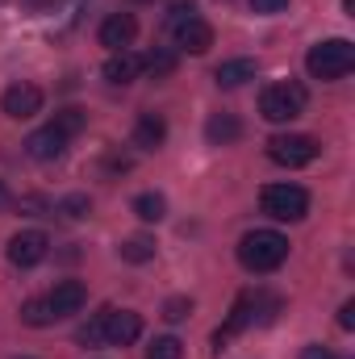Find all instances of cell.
<instances>
[{"label": "cell", "instance_id": "cell-1", "mask_svg": "<svg viewBox=\"0 0 355 359\" xmlns=\"http://www.w3.org/2000/svg\"><path fill=\"white\" fill-rule=\"evenodd\" d=\"M284 259H288V238L280 230H251L239 243V264L247 271L264 276V271H276Z\"/></svg>", "mask_w": 355, "mask_h": 359}, {"label": "cell", "instance_id": "cell-2", "mask_svg": "<svg viewBox=\"0 0 355 359\" xmlns=\"http://www.w3.org/2000/svg\"><path fill=\"white\" fill-rule=\"evenodd\" d=\"M351 67H355V46L347 38H326V42L309 46V55H305V72L314 80H343Z\"/></svg>", "mask_w": 355, "mask_h": 359}, {"label": "cell", "instance_id": "cell-3", "mask_svg": "<svg viewBox=\"0 0 355 359\" xmlns=\"http://www.w3.org/2000/svg\"><path fill=\"white\" fill-rule=\"evenodd\" d=\"M305 88L301 84H267L264 92H260V113H264V121H272V126H284V121H293V117H301L305 113Z\"/></svg>", "mask_w": 355, "mask_h": 359}, {"label": "cell", "instance_id": "cell-4", "mask_svg": "<svg viewBox=\"0 0 355 359\" xmlns=\"http://www.w3.org/2000/svg\"><path fill=\"white\" fill-rule=\"evenodd\" d=\"M260 205L272 222H301L309 213V192L301 184H267Z\"/></svg>", "mask_w": 355, "mask_h": 359}, {"label": "cell", "instance_id": "cell-5", "mask_svg": "<svg viewBox=\"0 0 355 359\" xmlns=\"http://www.w3.org/2000/svg\"><path fill=\"white\" fill-rule=\"evenodd\" d=\"M318 151L322 147L309 134H276V138H267V159L280 163V168H305V163L318 159Z\"/></svg>", "mask_w": 355, "mask_h": 359}, {"label": "cell", "instance_id": "cell-6", "mask_svg": "<svg viewBox=\"0 0 355 359\" xmlns=\"http://www.w3.org/2000/svg\"><path fill=\"white\" fill-rule=\"evenodd\" d=\"M46 251H51V238H46L42 230H21V234H13L8 247H4V255H8L13 268H38V264L46 259Z\"/></svg>", "mask_w": 355, "mask_h": 359}, {"label": "cell", "instance_id": "cell-7", "mask_svg": "<svg viewBox=\"0 0 355 359\" xmlns=\"http://www.w3.org/2000/svg\"><path fill=\"white\" fill-rule=\"evenodd\" d=\"M42 88L38 84H13V88H4L0 96V109L13 117V121H29V117H38L42 113Z\"/></svg>", "mask_w": 355, "mask_h": 359}, {"label": "cell", "instance_id": "cell-8", "mask_svg": "<svg viewBox=\"0 0 355 359\" xmlns=\"http://www.w3.org/2000/svg\"><path fill=\"white\" fill-rule=\"evenodd\" d=\"M255 309H260V297H255V292H243V297L234 301V309H230L226 326H222V330H213V351H222L239 330H247V326L255 322Z\"/></svg>", "mask_w": 355, "mask_h": 359}, {"label": "cell", "instance_id": "cell-9", "mask_svg": "<svg viewBox=\"0 0 355 359\" xmlns=\"http://www.w3.org/2000/svg\"><path fill=\"white\" fill-rule=\"evenodd\" d=\"M172 38H176L180 50H188V55H205V50L213 46V25L201 21V17L192 13V17H184L176 29H172Z\"/></svg>", "mask_w": 355, "mask_h": 359}, {"label": "cell", "instance_id": "cell-10", "mask_svg": "<svg viewBox=\"0 0 355 359\" xmlns=\"http://www.w3.org/2000/svg\"><path fill=\"white\" fill-rule=\"evenodd\" d=\"M138 334H142V318L138 313L109 309V318H105V343L109 347H130V343H138Z\"/></svg>", "mask_w": 355, "mask_h": 359}, {"label": "cell", "instance_id": "cell-11", "mask_svg": "<svg viewBox=\"0 0 355 359\" xmlns=\"http://www.w3.org/2000/svg\"><path fill=\"white\" fill-rule=\"evenodd\" d=\"M46 301H51L55 318H72V313H80V309L88 305V288H84L80 280H59Z\"/></svg>", "mask_w": 355, "mask_h": 359}, {"label": "cell", "instance_id": "cell-12", "mask_svg": "<svg viewBox=\"0 0 355 359\" xmlns=\"http://www.w3.org/2000/svg\"><path fill=\"white\" fill-rule=\"evenodd\" d=\"M134 38H138V21H134L130 13H113V17L100 21V46H109V50H126Z\"/></svg>", "mask_w": 355, "mask_h": 359}, {"label": "cell", "instance_id": "cell-13", "mask_svg": "<svg viewBox=\"0 0 355 359\" xmlns=\"http://www.w3.org/2000/svg\"><path fill=\"white\" fill-rule=\"evenodd\" d=\"M25 151H29V159H38V163H55V159H63L67 138H63L55 126H46V130H34V134L25 138Z\"/></svg>", "mask_w": 355, "mask_h": 359}, {"label": "cell", "instance_id": "cell-14", "mask_svg": "<svg viewBox=\"0 0 355 359\" xmlns=\"http://www.w3.org/2000/svg\"><path fill=\"white\" fill-rule=\"evenodd\" d=\"M255 76H260V63H255V59H226V63L213 72L217 88H243V84L255 80Z\"/></svg>", "mask_w": 355, "mask_h": 359}, {"label": "cell", "instance_id": "cell-15", "mask_svg": "<svg viewBox=\"0 0 355 359\" xmlns=\"http://www.w3.org/2000/svg\"><path fill=\"white\" fill-rule=\"evenodd\" d=\"M163 138H168V121L159 113H142L138 126H134V147L138 151H159Z\"/></svg>", "mask_w": 355, "mask_h": 359}, {"label": "cell", "instance_id": "cell-16", "mask_svg": "<svg viewBox=\"0 0 355 359\" xmlns=\"http://www.w3.org/2000/svg\"><path fill=\"white\" fill-rule=\"evenodd\" d=\"M138 72H142V63H138V55H130V50H113V55L105 59V80H109V84H134Z\"/></svg>", "mask_w": 355, "mask_h": 359}, {"label": "cell", "instance_id": "cell-17", "mask_svg": "<svg viewBox=\"0 0 355 359\" xmlns=\"http://www.w3.org/2000/svg\"><path fill=\"white\" fill-rule=\"evenodd\" d=\"M205 138H209L213 147H230V142L243 138V121H239L234 113H213V117L205 121Z\"/></svg>", "mask_w": 355, "mask_h": 359}, {"label": "cell", "instance_id": "cell-18", "mask_svg": "<svg viewBox=\"0 0 355 359\" xmlns=\"http://www.w3.org/2000/svg\"><path fill=\"white\" fill-rule=\"evenodd\" d=\"M21 322L34 326V330H42V326H51V322H59V318H55V309H51L46 297H29V301L21 305Z\"/></svg>", "mask_w": 355, "mask_h": 359}, {"label": "cell", "instance_id": "cell-19", "mask_svg": "<svg viewBox=\"0 0 355 359\" xmlns=\"http://www.w3.org/2000/svg\"><path fill=\"white\" fill-rule=\"evenodd\" d=\"M138 63H142V72H147V76H155V80H163V76H172V72H176V55H172V50H163V46L147 50Z\"/></svg>", "mask_w": 355, "mask_h": 359}, {"label": "cell", "instance_id": "cell-20", "mask_svg": "<svg viewBox=\"0 0 355 359\" xmlns=\"http://www.w3.org/2000/svg\"><path fill=\"white\" fill-rule=\"evenodd\" d=\"M134 213H138L142 222H163V217H168L163 192H138V196H134Z\"/></svg>", "mask_w": 355, "mask_h": 359}, {"label": "cell", "instance_id": "cell-21", "mask_svg": "<svg viewBox=\"0 0 355 359\" xmlns=\"http://www.w3.org/2000/svg\"><path fill=\"white\" fill-rule=\"evenodd\" d=\"M51 126H55V130H59L63 138H76V134H80V130L88 126V113H84V109H59Z\"/></svg>", "mask_w": 355, "mask_h": 359}, {"label": "cell", "instance_id": "cell-22", "mask_svg": "<svg viewBox=\"0 0 355 359\" xmlns=\"http://www.w3.org/2000/svg\"><path fill=\"white\" fill-rule=\"evenodd\" d=\"M117 251H121V259H126V264H147V259H155V243H151V238H142V234L126 238Z\"/></svg>", "mask_w": 355, "mask_h": 359}, {"label": "cell", "instance_id": "cell-23", "mask_svg": "<svg viewBox=\"0 0 355 359\" xmlns=\"http://www.w3.org/2000/svg\"><path fill=\"white\" fill-rule=\"evenodd\" d=\"M55 213H63L67 222H84L92 213V201L84 196V192H72V196H63L59 205H55Z\"/></svg>", "mask_w": 355, "mask_h": 359}, {"label": "cell", "instance_id": "cell-24", "mask_svg": "<svg viewBox=\"0 0 355 359\" xmlns=\"http://www.w3.org/2000/svg\"><path fill=\"white\" fill-rule=\"evenodd\" d=\"M147 359H184V343H180L176 334L151 339V347H147Z\"/></svg>", "mask_w": 355, "mask_h": 359}, {"label": "cell", "instance_id": "cell-25", "mask_svg": "<svg viewBox=\"0 0 355 359\" xmlns=\"http://www.w3.org/2000/svg\"><path fill=\"white\" fill-rule=\"evenodd\" d=\"M105 318H109V309H100L88 326H80V334H76V339H80L84 347H105Z\"/></svg>", "mask_w": 355, "mask_h": 359}, {"label": "cell", "instance_id": "cell-26", "mask_svg": "<svg viewBox=\"0 0 355 359\" xmlns=\"http://www.w3.org/2000/svg\"><path fill=\"white\" fill-rule=\"evenodd\" d=\"M188 313H192V301H188V297H172V301L163 305V318H168V322H184Z\"/></svg>", "mask_w": 355, "mask_h": 359}, {"label": "cell", "instance_id": "cell-27", "mask_svg": "<svg viewBox=\"0 0 355 359\" xmlns=\"http://www.w3.org/2000/svg\"><path fill=\"white\" fill-rule=\"evenodd\" d=\"M251 8H255L260 17H276V13L288 8V0H251Z\"/></svg>", "mask_w": 355, "mask_h": 359}, {"label": "cell", "instance_id": "cell-28", "mask_svg": "<svg viewBox=\"0 0 355 359\" xmlns=\"http://www.w3.org/2000/svg\"><path fill=\"white\" fill-rule=\"evenodd\" d=\"M339 326H343V330H355V301H343V309H339Z\"/></svg>", "mask_w": 355, "mask_h": 359}, {"label": "cell", "instance_id": "cell-29", "mask_svg": "<svg viewBox=\"0 0 355 359\" xmlns=\"http://www.w3.org/2000/svg\"><path fill=\"white\" fill-rule=\"evenodd\" d=\"M21 4H25V8H29V13H42V8H51V4H55V0H21Z\"/></svg>", "mask_w": 355, "mask_h": 359}, {"label": "cell", "instance_id": "cell-30", "mask_svg": "<svg viewBox=\"0 0 355 359\" xmlns=\"http://www.w3.org/2000/svg\"><path fill=\"white\" fill-rule=\"evenodd\" d=\"M305 359H330V351H326V347H309V351H305Z\"/></svg>", "mask_w": 355, "mask_h": 359}, {"label": "cell", "instance_id": "cell-31", "mask_svg": "<svg viewBox=\"0 0 355 359\" xmlns=\"http://www.w3.org/2000/svg\"><path fill=\"white\" fill-rule=\"evenodd\" d=\"M8 205H13V192H8V188H4V180H0V209H8Z\"/></svg>", "mask_w": 355, "mask_h": 359}, {"label": "cell", "instance_id": "cell-32", "mask_svg": "<svg viewBox=\"0 0 355 359\" xmlns=\"http://www.w3.org/2000/svg\"><path fill=\"white\" fill-rule=\"evenodd\" d=\"M330 359H335V355H330Z\"/></svg>", "mask_w": 355, "mask_h": 359}]
</instances>
